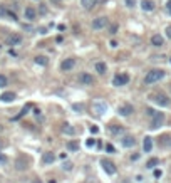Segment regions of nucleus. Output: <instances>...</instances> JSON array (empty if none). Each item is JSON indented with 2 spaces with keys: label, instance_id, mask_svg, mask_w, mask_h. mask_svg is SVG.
<instances>
[{
  "label": "nucleus",
  "instance_id": "25",
  "mask_svg": "<svg viewBox=\"0 0 171 183\" xmlns=\"http://www.w3.org/2000/svg\"><path fill=\"white\" fill-rule=\"evenodd\" d=\"M159 165V160L158 158H151V160H148V163H146V168H149V170H153L154 166Z\"/></svg>",
  "mask_w": 171,
  "mask_h": 183
},
{
  "label": "nucleus",
  "instance_id": "20",
  "mask_svg": "<svg viewBox=\"0 0 171 183\" xmlns=\"http://www.w3.org/2000/svg\"><path fill=\"white\" fill-rule=\"evenodd\" d=\"M159 144L164 148H171V136L169 134H163V136L159 138Z\"/></svg>",
  "mask_w": 171,
  "mask_h": 183
},
{
  "label": "nucleus",
  "instance_id": "33",
  "mask_svg": "<svg viewBox=\"0 0 171 183\" xmlns=\"http://www.w3.org/2000/svg\"><path fill=\"white\" fill-rule=\"evenodd\" d=\"M154 109H151V108H146V114H148V116H154Z\"/></svg>",
  "mask_w": 171,
  "mask_h": 183
},
{
  "label": "nucleus",
  "instance_id": "44",
  "mask_svg": "<svg viewBox=\"0 0 171 183\" xmlns=\"http://www.w3.org/2000/svg\"><path fill=\"white\" fill-rule=\"evenodd\" d=\"M109 46L112 47V49H114V47H118V42H116V40H111V42H109Z\"/></svg>",
  "mask_w": 171,
  "mask_h": 183
},
{
  "label": "nucleus",
  "instance_id": "22",
  "mask_svg": "<svg viewBox=\"0 0 171 183\" xmlns=\"http://www.w3.org/2000/svg\"><path fill=\"white\" fill-rule=\"evenodd\" d=\"M123 126H118V124H111L109 126V133L111 134H123Z\"/></svg>",
  "mask_w": 171,
  "mask_h": 183
},
{
  "label": "nucleus",
  "instance_id": "39",
  "mask_svg": "<svg viewBox=\"0 0 171 183\" xmlns=\"http://www.w3.org/2000/svg\"><path fill=\"white\" fill-rule=\"evenodd\" d=\"M91 133L92 134H97V133H99V128H97V126H91Z\"/></svg>",
  "mask_w": 171,
  "mask_h": 183
},
{
  "label": "nucleus",
  "instance_id": "46",
  "mask_svg": "<svg viewBox=\"0 0 171 183\" xmlns=\"http://www.w3.org/2000/svg\"><path fill=\"white\" fill-rule=\"evenodd\" d=\"M32 183H42V181H40V180H34Z\"/></svg>",
  "mask_w": 171,
  "mask_h": 183
},
{
  "label": "nucleus",
  "instance_id": "28",
  "mask_svg": "<svg viewBox=\"0 0 171 183\" xmlns=\"http://www.w3.org/2000/svg\"><path fill=\"white\" fill-rule=\"evenodd\" d=\"M72 166H74V165H72L71 161H64V163H62V170H64V171H71Z\"/></svg>",
  "mask_w": 171,
  "mask_h": 183
},
{
  "label": "nucleus",
  "instance_id": "17",
  "mask_svg": "<svg viewBox=\"0 0 171 183\" xmlns=\"http://www.w3.org/2000/svg\"><path fill=\"white\" fill-rule=\"evenodd\" d=\"M15 93H10V91H7V93H3L0 96V101H3V103H12V101H15Z\"/></svg>",
  "mask_w": 171,
  "mask_h": 183
},
{
  "label": "nucleus",
  "instance_id": "36",
  "mask_svg": "<svg viewBox=\"0 0 171 183\" xmlns=\"http://www.w3.org/2000/svg\"><path fill=\"white\" fill-rule=\"evenodd\" d=\"M72 108H74L76 111H82V109H84V106H82V104H74Z\"/></svg>",
  "mask_w": 171,
  "mask_h": 183
},
{
  "label": "nucleus",
  "instance_id": "5",
  "mask_svg": "<svg viewBox=\"0 0 171 183\" xmlns=\"http://www.w3.org/2000/svg\"><path fill=\"white\" fill-rule=\"evenodd\" d=\"M5 42H7V46H12V47L20 46L22 44V35L20 34H8L5 37Z\"/></svg>",
  "mask_w": 171,
  "mask_h": 183
},
{
  "label": "nucleus",
  "instance_id": "40",
  "mask_svg": "<svg viewBox=\"0 0 171 183\" xmlns=\"http://www.w3.org/2000/svg\"><path fill=\"white\" fill-rule=\"evenodd\" d=\"M106 150L109 153H114V146H112V144H106Z\"/></svg>",
  "mask_w": 171,
  "mask_h": 183
},
{
  "label": "nucleus",
  "instance_id": "37",
  "mask_svg": "<svg viewBox=\"0 0 171 183\" xmlns=\"http://www.w3.org/2000/svg\"><path fill=\"white\" fill-rule=\"evenodd\" d=\"M86 144H87L89 148H91V146H96V139H87V143H86Z\"/></svg>",
  "mask_w": 171,
  "mask_h": 183
},
{
  "label": "nucleus",
  "instance_id": "14",
  "mask_svg": "<svg viewBox=\"0 0 171 183\" xmlns=\"http://www.w3.org/2000/svg\"><path fill=\"white\" fill-rule=\"evenodd\" d=\"M56 161V155H54L52 151H45L42 155V163L44 165H51V163H54Z\"/></svg>",
  "mask_w": 171,
  "mask_h": 183
},
{
  "label": "nucleus",
  "instance_id": "23",
  "mask_svg": "<svg viewBox=\"0 0 171 183\" xmlns=\"http://www.w3.org/2000/svg\"><path fill=\"white\" fill-rule=\"evenodd\" d=\"M62 133L64 134H69V136H74L76 134V129L71 126V124H64V126H62Z\"/></svg>",
  "mask_w": 171,
  "mask_h": 183
},
{
  "label": "nucleus",
  "instance_id": "35",
  "mask_svg": "<svg viewBox=\"0 0 171 183\" xmlns=\"http://www.w3.org/2000/svg\"><path fill=\"white\" fill-rule=\"evenodd\" d=\"M126 5H128V7H134L136 5V0H126Z\"/></svg>",
  "mask_w": 171,
  "mask_h": 183
},
{
  "label": "nucleus",
  "instance_id": "43",
  "mask_svg": "<svg viewBox=\"0 0 171 183\" xmlns=\"http://www.w3.org/2000/svg\"><path fill=\"white\" fill-rule=\"evenodd\" d=\"M166 35L171 39V25H168V29H166Z\"/></svg>",
  "mask_w": 171,
  "mask_h": 183
},
{
  "label": "nucleus",
  "instance_id": "38",
  "mask_svg": "<svg viewBox=\"0 0 171 183\" xmlns=\"http://www.w3.org/2000/svg\"><path fill=\"white\" fill-rule=\"evenodd\" d=\"M7 17H10V19H12V20H17V15H15V13H13V12H10V10H8V13H7Z\"/></svg>",
  "mask_w": 171,
  "mask_h": 183
},
{
  "label": "nucleus",
  "instance_id": "3",
  "mask_svg": "<svg viewBox=\"0 0 171 183\" xmlns=\"http://www.w3.org/2000/svg\"><path fill=\"white\" fill-rule=\"evenodd\" d=\"M166 121V116L164 113H154V116H151V123H149V128L151 129H158L159 126H163Z\"/></svg>",
  "mask_w": 171,
  "mask_h": 183
},
{
  "label": "nucleus",
  "instance_id": "18",
  "mask_svg": "<svg viewBox=\"0 0 171 183\" xmlns=\"http://www.w3.org/2000/svg\"><path fill=\"white\" fill-rule=\"evenodd\" d=\"M81 5L86 8V10H91L97 5V0H81Z\"/></svg>",
  "mask_w": 171,
  "mask_h": 183
},
{
  "label": "nucleus",
  "instance_id": "47",
  "mask_svg": "<svg viewBox=\"0 0 171 183\" xmlns=\"http://www.w3.org/2000/svg\"><path fill=\"white\" fill-rule=\"evenodd\" d=\"M49 183H57L56 180H49Z\"/></svg>",
  "mask_w": 171,
  "mask_h": 183
},
{
  "label": "nucleus",
  "instance_id": "41",
  "mask_svg": "<svg viewBox=\"0 0 171 183\" xmlns=\"http://www.w3.org/2000/svg\"><path fill=\"white\" fill-rule=\"evenodd\" d=\"M166 10H168V13H171V0L166 2Z\"/></svg>",
  "mask_w": 171,
  "mask_h": 183
},
{
  "label": "nucleus",
  "instance_id": "48",
  "mask_svg": "<svg viewBox=\"0 0 171 183\" xmlns=\"http://www.w3.org/2000/svg\"><path fill=\"white\" fill-rule=\"evenodd\" d=\"M3 131V126H2V124H0V133H2Z\"/></svg>",
  "mask_w": 171,
  "mask_h": 183
},
{
  "label": "nucleus",
  "instance_id": "42",
  "mask_svg": "<svg viewBox=\"0 0 171 183\" xmlns=\"http://www.w3.org/2000/svg\"><path fill=\"white\" fill-rule=\"evenodd\" d=\"M161 175H163V171H161V170H154V176L156 178H159Z\"/></svg>",
  "mask_w": 171,
  "mask_h": 183
},
{
  "label": "nucleus",
  "instance_id": "10",
  "mask_svg": "<svg viewBox=\"0 0 171 183\" xmlns=\"http://www.w3.org/2000/svg\"><path fill=\"white\" fill-rule=\"evenodd\" d=\"M79 83L82 86H92L94 84V78H92L89 72H81L79 74Z\"/></svg>",
  "mask_w": 171,
  "mask_h": 183
},
{
  "label": "nucleus",
  "instance_id": "24",
  "mask_svg": "<svg viewBox=\"0 0 171 183\" xmlns=\"http://www.w3.org/2000/svg\"><path fill=\"white\" fill-rule=\"evenodd\" d=\"M67 150L69 151H77L79 150V143H77L76 139H71V141L67 143Z\"/></svg>",
  "mask_w": 171,
  "mask_h": 183
},
{
  "label": "nucleus",
  "instance_id": "49",
  "mask_svg": "<svg viewBox=\"0 0 171 183\" xmlns=\"http://www.w3.org/2000/svg\"><path fill=\"white\" fill-rule=\"evenodd\" d=\"M169 62H171V59H169Z\"/></svg>",
  "mask_w": 171,
  "mask_h": 183
},
{
  "label": "nucleus",
  "instance_id": "15",
  "mask_svg": "<svg viewBox=\"0 0 171 183\" xmlns=\"http://www.w3.org/2000/svg\"><path fill=\"white\" fill-rule=\"evenodd\" d=\"M151 44H153L154 47H163L164 46V39L159 35V34H154V35L151 37Z\"/></svg>",
  "mask_w": 171,
  "mask_h": 183
},
{
  "label": "nucleus",
  "instance_id": "12",
  "mask_svg": "<svg viewBox=\"0 0 171 183\" xmlns=\"http://www.w3.org/2000/svg\"><path fill=\"white\" fill-rule=\"evenodd\" d=\"M121 144H123L124 148H131L136 144V139H134V136H131V134H124V136L121 138Z\"/></svg>",
  "mask_w": 171,
  "mask_h": 183
},
{
  "label": "nucleus",
  "instance_id": "27",
  "mask_svg": "<svg viewBox=\"0 0 171 183\" xmlns=\"http://www.w3.org/2000/svg\"><path fill=\"white\" fill-rule=\"evenodd\" d=\"M35 62H37L39 66H47V62H49V61H47V57H45V56H37V57H35Z\"/></svg>",
  "mask_w": 171,
  "mask_h": 183
},
{
  "label": "nucleus",
  "instance_id": "7",
  "mask_svg": "<svg viewBox=\"0 0 171 183\" xmlns=\"http://www.w3.org/2000/svg\"><path fill=\"white\" fill-rule=\"evenodd\" d=\"M118 113L121 114V116H129V114H133L134 113V108H133V104H129V103H124V104H119V108H118Z\"/></svg>",
  "mask_w": 171,
  "mask_h": 183
},
{
  "label": "nucleus",
  "instance_id": "31",
  "mask_svg": "<svg viewBox=\"0 0 171 183\" xmlns=\"http://www.w3.org/2000/svg\"><path fill=\"white\" fill-rule=\"evenodd\" d=\"M39 13H40V15H45L47 13V7L44 5V3H40V7H39Z\"/></svg>",
  "mask_w": 171,
  "mask_h": 183
},
{
  "label": "nucleus",
  "instance_id": "13",
  "mask_svg": "<svg viewBox=\"0 0 171 183\" xmlns=\"http://www.w3.org/2000/svg\"><path fill=\"white\" fill-rule=\"evenodd\" d=\"M74 66H76V59H74V57H69V59L62 61L61 69L62 71H71V69H74Z\"/></svg>",
  "mask_w": 171,
  "mask_h": 183
},
{
  "label": "nucleus",
  "instance_id": "45",
  "mask_svg": "<svg viewBox=\"0 0 171 183\" xmlns=\"http://www.w3.org/2000/svg\"><path fill=\"white\" fill-rule=\"evenodd\" d=\"M3 146H5V143H3V141H0V150H2Z\"/></svg>",
  "mask_w": 171,
  "mask_h": 183
},
{
  "label": "nucleus",
  "instance_id": "1",
  "mask_svg": "<svg viewBox=\"0 0 171 183\" xmlns=\"http://www.w3.org/2000/svg\"><path fill=\"white\" fill-rule=\"evenodd\" d=\"M163 78H164V71L163 69H153V71H149L148 74H146L144 84H154V83H158V81H161Z\"/></svg>",
  "mask_w": 171,
  "mask_h": 183
},
{
  "label": "nucleus",
  "instance_id": "29",
  "mask_svg": "<svg viewBox=\"0 0 171 183\" xmlns=\"http://www.w3.org/2000/svg\"><path fill=\"white\" fill-rule=\"evenodd\" d=\"M7 84H8L7 78H5V76H2V74H0V88H5Z\"/></svg>",
  "mask_w": 171,
  "mask_h": 183
},
{
  "label": "nucleus",
  "instance_id": "6",
  "mask_svg": "<svg viewBox=\"0 0 171 183\" xmlns=\"http://www.w3.org/2000/svg\"><path fill=\"white\" fill-rule=\"evenodd\" d=\"M29 168V160L24 155L20 156H17V160H15V170L17 171H25Z\"/></svg>",
  "mask_w": 171,
  "mask_h": 183
},
{
  "label": "nucleus",
  "instance_id": "11",
  "mask_svg": "<svg viewBox=\"0 0 171 183\" xmlns=\"http://www.w3.org/2000/svg\"><path fill=\"white\" fill-rule=\"evenodd\" d=\"M24 17H25V20L34 22L37 19V10L34 7H25V10H24Z\"/></svg>",
  "mask_w": 171,
  "mask_h": 183
},
{
  "label": "nucleus",
  "instance_id": "21",
  "mask_svg": "<svg viewBox=\"0 0 171 183\" xmlns=\"http://www.w3.org/2000/svg\"><path fill=\"white\" fill-rule=\"evenodd\" d=\"M96 72L97 74H106V71H107V67H106V62H96Z\"/></svg>",
  "mask_w": 171,
  "mask_h": 183
},
{
  "label": "nucleus",
  "instance_id": "16",
  "mask_svg": "<svg viewBox=\"0 0 171 183\" xmlns=\"http://www.w3.org/2000/svg\"><path fill=\"white\" fill-rule=\"evenodd\" d=\"M141 8H143L144 12H153L154 10V2L153 0H143V2H141Z\"/></svg>",
  "mask_w": 171,
  "mask_h": 183
},
{
  "label": "nucleus",
  "instance_id": "8",
  "mask_svg": "<svg viewBox=\"0 0 171 183\" xmlns=\"http://www.w3.org/2000/svg\"><path fill=\"white\" fill-rule=\"evenodd\" d=\"M128 83H129V76L128 74H118V76H114V79H112V84H114L116 88L126 86Z\"/></svg>",
  "mask_w": 171,
  "mask_h": 183
},
{
  "label": "nucleus",
  "instance_id": "32",
  "mask_svg": "<svg viewBox=\"0 0 171 183\" xmlns=\"http://www.w3.org/2000/svg\"><path fill=\"white\" fill-rule=\"evenodd\" d=\"M118 25H116V24H114V25H111V34H112V35H114V34H118Z\"/></svg>",
  "mask_w": 171,
  "mask_h": 183
},
{
  "label": "nucleus",
  "instance_id": "19",
  "mask_svg": "<svg viewBox=\"0 0 171 183\" xmlns=\"http://www.w3.org/2000/svg\"><path fill=\"white\" fill-rule=\"evenodd\" d=\"M143 150H144V153H149L151 150H153V139H151L149 136L144 138V141H143Z\"/></svg>",
  "mask_w": 171,
  "mask_h": 183
},
{
  "label": "nucleus",
  "instance_id": "30",
  "mask_svg": "<svg viewBox=\"0 0 171 183\" xmlns=\"http://www.w3.org/2000/svg\"><path fill=\"white\" fill-rule=\"evenodd\" d=\"M8 10L5 8V5H0V17H7Z\"/></svg>",
  "mask_w": 171,
  "mask_h": 183
},
{
  "label": "nucleus",
  "instance_id": "4",
  "mask_svg": "<svg viewBox=\"0 0 171 183\" xmlns=\"http://www.w3.org/2000/svg\"><path fill=\"white\" fill-rule=\"evenodd\" d=\"M101 166L107 175H116V171H118V168L111 160H101Z\"/></svg>",
  "mask_w": 171,
  "mask_h": 183
},
{
  "label": "nucleus",
  "instance_id": "34",
  "mask_svg": "<svg viewBox=\"0 0 171 183\" xmlns=\"http://www.w3.org/2000/svg\"><path fill=\"white\" fill-rule=\"evenodd\" d=\"M0 163H2V165H5V163H7V156L2 155V153H0Z\"/></svg>",
  "mask_w": 171,
  "mask_h": 183
},
{
  "label": "nucleus",
  "instance_id": "2",
  "mask_svg": "<svg viewBox=\"0 0 171 183\" xmlns=\"http://www.w3.org/2000/svg\"><path fill=\"white\" fill-rule=\"evenodd\" d=\"M149 99H153L158 106H161V108H168L169 106V98L164 93H153L149 96Z\"/></svg>",
  "mask_w": 171,
  "mask_h": 183
},
{
  "label": "nucleus",
  "instance_id": "26",
  "mask_svg": "<svg viewBox=\"0 0 171 183\" xmlns=\"http://www.w3.org/2000/svg\"><path fill=\"white\" fill-rule=\"evenodd\" d=\"M94 109L97 111V114H102L107 109V106L106 104H102V103H97V104H94Z\"/></svg>",
  "mask_w": 171,
  "mask_h": 183
},
{
  "label": "nucleus",
  "instance_id": "9",
  "mask_svg": "<svg viewBox=\"0 0 171 183\" xmlns=\"http://www.w3.org/2000/svg\"><path fill=\"white\" fill-rule=\"evenodd\" d=\"M106 25H107V17H97L91 24V27L94 29V30H101V29H104Z\"/></svg>",
  "mask_w": 171,
  "mask_h": 183
}]
</instances>
